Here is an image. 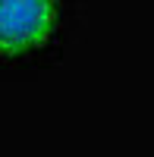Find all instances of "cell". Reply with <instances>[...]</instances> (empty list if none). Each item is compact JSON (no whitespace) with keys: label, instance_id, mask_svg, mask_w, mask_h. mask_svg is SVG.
<instances>
[{"label":"cell","instance_id":"cell-1","mask_svg":"<svg viewBox=\"0 0 154 157\" xmlns=\"http://www.w3.org/2000/svg\"><path fill=\"white\" fill-rule=\"evenodd\" d=\"M60 0H0V57L41 50L57 32Z\"/></svg>","mask_w":154,"mask_h":157}]
</instances>
